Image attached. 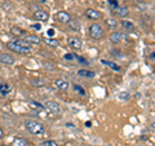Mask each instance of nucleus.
I'll use <instances>...</instances> for the list:
<instances>
[{"label": "nucleus", "instance_id": "obj_12", "mask_svg": "<svg viewBox=\"0 0 155 146\" xmlns=\"http://www.w3.org/2000/svg\"><path fill=\"white\" fill-rule=\"evenodd\" d=\"M128 7H125V5H120V7H118L115 9V14L118 17H120V18H123V17H125V16H128Z\"/></svg>", "mask_w": 155, "mask_h": 146}, {"label": "nucleus", "instance_id": "obj_26", "mask_svg": "<svg viewBox=\"0 0 155 146\" xmlns=\"http://www.w3.org/2000/svg\"><path fill=\"white\" fill-rule=\"evenodd\" d=\"M107 2H109V5L113 9H116L119 7V0H107Z\"/></svg>", "mask_w": 155, "mask_h": 146}, {"label": "nucleus", "instance_id": "obj_3", "mask_svg": "<svg viewBox=\"0 0 155 146\" xmlns=\"http://www.w3.org/2000/svg\"><path fill=\"white\" fill-rule=\"evenodd\" d=\"M89 36L92 39H96V40H98L104 36V28L101 27V25L98 23H92L91 27H89Z\"/></svg>", "mask_w": 155, "mask_h": 146}, {"label": "nucleus", "instance_id": "obj_31", "mask_svg": "<svg viewBox=\"0 0 155 146\" xmlns=\"http://www.w3.org/2000/svg\"><path fill=\"white\" fill-rule=\"evenodd\" d=\"M31 27H32V28H36V30H40V27H41V26L38 23V25H32Z\"/></svg>", "mask_w": 155, "mask_h": 146}, {"label": "nucleus", "instance_id": "obj_28", "mask_svg": "<svg viewBox=\"0 0 155 146\" xmlns=\"http://www.w3.org/2000/svg\"><path fill=\"white\" fill-rule=\"evenodd\" d=\"M106 23H107L109 27H115L116 26V21H115L114 18H109L107 21H106Z\"/></svg>", "mask_w": 155, "mask_h": 146}, {"label": "nucleus", "instance_id": "obj_16", "mask_svg": "<svg viewBox=\"0 0 155 146\" xmlns=\"http://www.w3.org/2000/svg\"><path fill=\"white\" fill-rule=\"evenodd\" d=\"M9 92H11V87L7 83H0V95L3 97H5Z\"/></svg>", "mask_w": 155, "mask_h": 146}, {"label": "nucleus", "instance_id": "obj_32", "mask_svg": "<svg viewBox=\"0 0 155 146\" xmlns=\"http://www.w3.org/2000/svg\"><path fill=\"white\" fill-rule=\"evenodd\" d=\"M35 2L39 4H44V3H47V0H35Z\"/></svg>", "mask_w": 155, "mask_h": 146}, {"label": "nucleus", "instance_id": "obj_23", "mask_svg": "<svg viewBox=\"0 0 155 146\" xmlns=\"http://www.w3.org/2000/svg\"><path fill=\"white\" fill-rule=\"evenodd\" d=\"M44 41L51 47H58V41L56 40V39H53V38H45Z\"/></svg>", "mask_w": 155, "mask_h": 146}, {"label": "nucleus", "instance_id": "obj_2", "mask_svg": "<svg viewBox=\"0 0 155 146\" xmlns=\"http://www.w3.org/2000/svg\"><path fill=\"white\" fill-rule=\"evenodd\" d=\"M25 128L31 134H36V136L44 132V125H43V123H40V121H38V120H34V119H27L25 121Z\"/></svg>", "mask_w": 155, "mask_h": 146}, {"label": "nucleus", "instance_id": "obj_7", "mask_svg": "<svg viewBox=\"0 0 155 146\" xmlns=\"http://www.w3.org/2000/svg\"><path fill=\"white\" fill-rule=\"evenodd\" d=\"M56 18L60 21L61 23H69L71 21V16H70V13H67L65 11H61V12H58L56 14Z\"/></svg>", "mask_w": 155, "mask_h": 146}, {"label": "nucleus", "instance_id": "obj_35", "mask_svg": "<svg viewBox=\"0 0 155 146\" xmlns=\"http://www.w3.org/2000/svg\"><path fill=\"white\" fill-rule=\"evenodd\" d=\"M3 137H4V132H3V129L0 128V140H2Z\"/></svg>", "mask_w": 155, "mask_h": 146}, {"label": "nucleus", "instance_id": "obj_9", "mask_svg": "<svg viewBox=\"0 0 155 146\" xmlns=\"http://www.w3.org/2000/svg\"><path fill=\"white\" fill-rule=\"evenodd\" d=\"M69 45L72 48V49H81L83 43H81V40L78 38H69Z\"/></svg>", "mask_w": 155, "mask_h": 146}, {"label": "nucleus", "instance_id": "obj_34", "mask_svg": "<svg viewBox=\"0 0 155 146\" xmlns=\"http://www.w3.org/2000/svg\"><path fill=\"white\" fill-rule=\"evenodd\" d=\"M150 58H151V60H155V52L150 53Z\"/></svg>", "mask_w": 155, "mask_h": 146}, {"label": "nucleus", "instance_id": "obj_22", "mask_svg": "<svg viewBox=\"0 0 155 146\" xmlns=\"http://www.w3.org/2000/svg\"><path fill=\"white\" fill-rule=\"evenodd\" d=\"M67 25H69V26L72 28V30H75V31H78V30L80 28V23L78 22V21H74V19H71V21L67 23Z\"/></svg>", "mask_w": 155, "mask_h": 146}, {"label": "nucleus", "instance_id": "obj_20", "mask_svg": "<svg viewBox=\"0 0 155 146\" xmlns=\"http://www.w3.org/2000/svg\"><path fill=\"white\" fill-rule=\"evenodd\" d=\"M30 108L34 109V110L40 111V110L44 109V105H41L40 102H38V101H30Z\"/></svg>", "mask_w": 155, "mask_h": 146}, {"label": "nucleus", "instance_id": "obj_36", "mask_svg": "<svg viewBox=\"0 0 155 146\" xmlns=\"http://www.w3.org/2000/svg\"><path fill=\"white\" fill-rule=\"evenodd\" d=\"M0 146H5V145H0Z\"/></svg>", "mask_w": 155, "mask_h": 146}, {"label": "nucleus", "instance_id": "obj_11", "mask_svg": "<svg viewBox=\"0 0 155 146\" xmlns=\"http://www.w3.org/2000/svg\"><path fill=\"white\" fill-rule=\"evenodd\" d=\"M85 16L88 17V18H91V19H98V18H101V13L97 12L96 9L88 8V9L85 11Z\"/></svg>", "mask_w": 155, "mask_h": 146}, {"label": "nucleus", "instance_id": "obj_25", "mask_svg": "<svg viewBox=\"0 0 155 146\" xmlns=\"http://www.w3.org/2000/svg\"><path fill=\"white\" fill-rule=\"evenodd\" d=\"M74 56H75V60H78V62H80V65H84V66L88 65V61H87L84 57L78 56V55H74Z\"/></svg>", "mask_w": 155, "mask_h": 146}, {"label": "nucleus", "instance_id": "obj_6", "mask_svg": "<svg viewBox=\"0 0 155 146\" xmlns=\"http://www.w3.org/2000/svg\"><path fill=\"white\" fill-rule=\"evenodd\" d=\"M34 18H35L36 21L45 22V21H48V18H49V14H48V12L44 11V9H39V11L34 12Z\"/></svg>", "mask_w": 155, "mask_h": 146}, {"label": "nucleus", "instance_id": "obj_27", "mask_svg": "<svg viewBox=\"0 0 155 146\" xmlns=\"http://www.w3.org/2000/svg\"><path fill=\"white\" fill-rule=\"evenodd\" d=\"M74 89H75L76 92H79V93H80V96H85V91H84L83 88H81V87H80V85H78V84H75V85H74Z\"/></svg>", "mask_w": 155, "mask_h": 146}, {"label": "nucleus", "instance_id": "obj_24", "mask_svg": "<svg viewBox=\"0 0 155 146\" xmlns=\"http://www.w3.org/2000/svg\"><path fill=\"white\" fill-rule=\"evenodd\" d=\"M39 146H58V144L54 140H49V141H44V142L39 144Z\"/></svg>", "mask_w": 155, "mask_h": 146}, {"label": "nucleus", "instance_id": "obj_13", "mask_svg": "<svg viewBox=\"0 0 155 146\" xmlns=\"http://www.w3.org/2000/svg\"><path fill=\"white\" fill-rule=\"evenodd\" d=\"M124 39V34L123 32H113L110 35V40L113 43H120Z\"/></svg>", "mask_w": 155, "mask_h": 146}, {"label": "nucleus", "instance_id": "obj_5", "mask_svg": "<svg viewBox=\"0 0 155 146\" xmlns=\"http://www.w3.org/2000/svg\"><path fill=\"white\" fill-rule=\"evenodd\" d=\"M14 62H16L14 57L11 56L9 53H0V64L12 66V65H14Z\"/></svg>", "mask_w": 155, "mask_h": 146}, {"label": "nucleus", "instance_id": "obj_30", "mask_svg": "<svg viewBox=\"0 0 155 146\" xmlns=\"http://www.w3.org/2000/svg\"><path fill=\"white\" fill-rule=\"evenodd\" d=\"M64 58H65V60L71 61V60H74V58H75V56H74V55H71V53H67V55L64 56Z\"/></svg>", "mask_w": 155, "mask_h": 146}, {"label": "nucleus", "instance_id": "obj_4", "mask_svg": "<svg viewBox=\"0 0 155 146\" xmlns=\"http://www.w3.org/2000/svg\"><path fill=\"white\" fill-rule=\"evenodd\" d=\"M44 108H45L48 111H49L51 114L57 115V114L61 113V106H60V104H58V102H56V101H47L45 105H44Z\"/></svg>", "mask_w": 155, "mask_h": 146}, {"label": "nucleus", "instance_id": "obj_17", "mask_svg": "<svg viewBox=\"0 0 155 146\" xmlns=\"http://www.w3.org/2000/svg\"><path fill=\"white\" fill-rule=\"evenodd\" d=\"M13 146H30V144H28V141L26 138L18 137L13 141Z\"/></svg>", "mask_w": 155, "mask_h": 146}, {"label": "nucleus", "instance_id": "obj_15", "mask_svg": "<svg viewBox=\"0 0 155 146\" xmlns=\"http://www.w3.org/2000/svg\"><path fill=\"white\" fill-rule=\"evenodd\" d=\"M120 25H122V27L124 28V30H127V31H134V25L130 21L123 19V21L120 22Z\"/></svg>", "mask_w": 155, "mask_h": 146}, {"label": "nucleus", "instance_id": "obj_14", "mask_svg": "<svg viewBox=\"0 0 155 146\" xmlns=\"http://www.w3.org/2000/svg\"><path fill=\"white\" fill-rule=\"evenodd\" d=\"M78 75L81 76V78H94V72L93 71H91V70H84V69H80V70H78Z\"/></svg>", "mask_w": 155, "mask_h": 146}, {"label": "nucleus", "instance_id": "obj_18", "mask_svg": "<svg viewBox=\"0 0 155 146\" xmlns=\"http://www.w3.org/2000/svg\"><path fill=\"white\" fill-rule=\"evenodd\" d=\"M11 32L13 34V35H16V36H25V34L26 31L25 30H22V28H19V27H12L11 28Z\"/></svg>", "mask_w": 155, "mask_h": 146}, {"label": "nucleus", "instance_id": "obj_8", "mask_svg": "<svg viewBox=\"0 0 155 146\" xmlns=\"http://www.w3.org/2000/svg\"><path fill=\"white\" fill-rule=\"evenodd\" d=\"M54 87L58 89H61V91H67L69 87H70V83L67 80H65V79H56L54 80Z\"/></svg>", "mask_w": 155, "mask_h": 146}, {"label": "nucleus", "instance_id": "obj_19", "mask_svg": "<svg viewBox=\"0 0 155 146\" xmlns=\"http://www.w3.org/2000/svg\"><path fill=\"white\" fill-rule=\"evenodd\" d=\"M102 64H104V65H106V66H109V67H111V69L115 70V71H120V66H119V65H116L115 62H111V61L102 60Z\"/></svg>", "mask_w": 155, "mask_h": 146}, {"label": "nucleus", "instance_id": "obj_21", "mask_svg": "<svg viewBox=\"0 0 155 146\" xmlns=\"http://www.w3.org/2000/svg\"><path fill=\"white\" fill-rule=\"evenodd\" d=\"M118 98L122 100V101H128L130 98V93L129 92H120V93L118 95Z\"/></svg>", "mask_w": 155, "mask_h": 146}, {"label": "nucleus", "instance_id": "obj_33", "mask_svg": "<svg viewBox=\"0 0 155 146\" xmlns=\"http://www.w3.org/2000/svg\"><path fill=\"white\" fill-rule=\"evenodd\" d=\"M85 127H87V128H91V127H92V123H91V121H87V123H85Z\"/></svg>", "mask_w": 155, "mask_h": 146}, {"label": "nucleus", "instance_id": "obj_10", "mask_svg": "<svg viewBox=\"0 0 155 146\" xmlns=\"http://www.w3.org/2000/svg\"><path fill=\"white\" fill-rule=\"evenodd\" d=\"M23 41L26 43V44H39V43L41 41V39L36 36V35H26L25 38H23Z\"/></svg>", "mask_w": 155, "mask_h": 146}, {"label": "nucleus", "instance_id": "obj_1", "mask_svg": "<svg viewBox=\"0 0 155 146\" xmlns=\"http://www.w3.org/2000/svg\"><path fill=\"white\" fill-rule=\"evenodd\" d=\"M7 48L12 52L19 53V55H28L31 52V48L28 44H26L23 40H12L7 43Z\"/></svg>", "mask_w": 155, "mask_h": 146}, {"label": "nucleus", "instance_id": "obj_29", "mask_svg": "<svg viewBox=\"0 0 155 146\" xmlns=\"http://www.w3.org/2000/svg\"><path fill=\"white\" fill-rule=\"evenodd\" d=\"M47 35H48V36H49V38H53V36H54V35H56V31H54V30H53V28H49V30H48V31H47Z\"/></svg>", "mask_w": 155, "mask_h": 146}]
</instances>
